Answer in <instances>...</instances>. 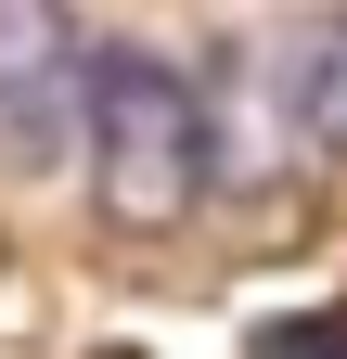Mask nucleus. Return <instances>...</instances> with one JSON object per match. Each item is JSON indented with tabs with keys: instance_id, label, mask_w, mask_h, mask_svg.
I'll use <instances>...</instances> for the list:
<instances>
[{
	"instance_id": "1",
	"label": "nucleus",
	"mask_w": 347,
	"mask_h": 359,
	"mask_svg": "<svg viewBox=\"0 0 347 359\" xmlns=\"http://www.w3.org/2000/svg\"><path fill=\"white\" fill-rule=\"evenodd\" d=\"M77 142H91V205L116 231H181L219 180V103L167 52L103 39V52H77Z\"/></svg>"
},
{
	"instance_id": "2",
	"label": "nucleus",
	"mask_w": 347,
	"mask_h": 359,
	"mask_svg": "<svg viewBox=\"0 0 347 359\" xmlns=\"http://www.w3.org/2000/svg\"><path fill=\"white\" fill-rule=\"evenodd\" d=\"M77 142V26L65 0H0V167H52Z\"/></svg>"
},
{
	"instance_id": "3",
	"label": "nucleus",
	"mask_w": 347,
	"mask_h": 359,
	"mask_svg": "<svg viewBox=\"0 0 347 359\" xmlns=\"http://www.w3.org/2000/svg\"><path fill=\"white\" fill-rule=\"evenodd\" d=\"M257 359H347V308H322V321H270Z\"/></svg>"
},
{
	"instance_id": "4",
	"label": "nucleus",
	"mask_w": 347,
	"mask_h": 359,
	"mask_svg": "<svg viewBox=\"0 0 347 359\" xmlns=\"http://www.w3.org/2000/svg\"><path fill=\"white\" fill-rule=\"evenodd\" d=\"M309 116H322V142L347 154V39H334V52H322V77H309Z\"/></svg>"
}]
</instances>
